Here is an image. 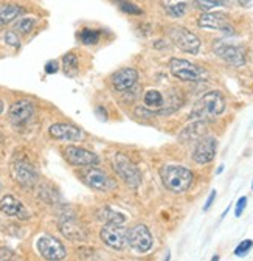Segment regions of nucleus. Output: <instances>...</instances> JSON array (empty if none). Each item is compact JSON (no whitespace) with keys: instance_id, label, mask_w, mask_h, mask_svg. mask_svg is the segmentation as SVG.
<instances>
[{"instance_id":"f257e3e1","label":"nucleus","mask_w":253,"mask_h":261,"mask_svg":"<svg viewBox=\"0 0 253 261\" xmlns=\"http://www.w3.org/2000/svg\"><path fill=\"white\" fill-rule=\"evenodd\" d=\"M226 111V98L224 95L213 90L205 93L201 100L194 105L191 114H189V118L191 120H201V121H207V120H213L216 117H219Z\"/></svg>"},{"instance_id":"f03ea898","label":"nucleus","mask_w":253,"mask_h":261,"mask_svg":"<svg viewBox=\"0 0 253 261\" xmlns=\"http://www.w3.org/2000/svg\"><path fill=\"white\" fill-rule=\"evenodd\" d=\"M160 177L166 190L176 194H182L193 185L194 174L191 170L179 165H166L160 170Z\"/></svg>"},{"instance_id":"7ed1b4c3","label":"nucleus","mask_w":253,"mask_h":261,"mask_svg":"<svg viewBox=\"0 0 253 261\" xmlns=\"http://www.w3.org/2000/svg\"><path fill=\"white\" fill-rule=\"evenodd\" d=\"M112 168L117 176L131 188H138L142 184V173L124 154H115L112 157Z\"/></svg>"},{"instance_id":"20e7f679","label":"nucleus","mask_w":253,"mask_h":261,"mask_svg":"<svg viewBox=\"0 0 253 261\" xmlns=\"http://www.w3.org/2000/svg\"><path fill=\"white\" fill-rule=\"evenodd\" d=\"M168 36L171 39V42L182 51L185 53H191L196 55L201 50V39L191 33L188 28L183 27H171L168 28Z\"/></svg>"},{"instance_id":"39448f33","label":"nucleus","mask_w":253,"mask_h":261,"mask_svg":"<svg viewBox=\"0 0 253 261\" xmlns=\"http://www.w3.org/2000/svg\"><path fill=\"white\" fill-rule=\"evenodd\" d=\"M170 70L177 80L188 81V83H198L205 78L204 69H201L199 65L189 62L186 59L173 58L170 61Z\"/></svg>"},{"instance_id":"423d86ee","label":"nucleus","mask_w":253,"mask_h":261,"mask_svg":"<svg viewBox=\"0 0 253 261\" xmlns=\"http://www.w3.org/2000/svg\"><path fill=\"white\" fill-rule=\"evenodd\" d=\"M100 238L110 249L121 250L128 244V230L123 227V224H106L101 228Z\"/></svg>"},{"instance_id":"0eeeda50","label":"nucleus","mask_w":253,"mask_h":261,"mask_svg":"<svg viewBox=\"0 0 253 261\" xmlns=\"http://www.w3.org/2000/svg\"><path fill=\"white\" fill-rule=\"evenodd\" d=\"M82 182L90 187L92 190H97V191H103V193H109L112 190L117 188V182L109 177L104 171L98 170V168H89L82 173L81 176Z\"/></svg>"},{"instance_id":"6e6552de","label":"nucleus","mask_w":253,"mask_h":261,"mask_svg":"<svg viewBox=\"0 0 253 261\" xmlns=\"http://www.w3.org/2000/svg\"><path fill=\"white\" fill-rule=\"evenodd\" d=\"M128 246L138 253H146L152 247V235L145 224H137L128 230Z\"/></svg>"},{"instance_id":"1a4fd4ad","label":"nucleus","mask_w":253,"mask_h":261,"mask_svg":"<svg viewBox=\"0 0 253 261\" xmlns=\"http://www.w3.org/2000/svg\"><path fill=\"white\" fill-rule=\"evenodd\" d=\"M213 51L216 56L224 59L230 65H235V67H241V65L245 64V48L241 45H230L217 41L213 45Z\"/></svg>"},{"instance_id":"9d476101","label":"nucleus","mask_w":253,"mask_h":261,"mask_svg":"<svg viewBox=\"0 0 253 261\" xmlns=\"http://www.w3.org/2000/svg\"><path fill=\"white\" fill-rule=\"evenodd\" d=\"M198 25L201 28L219 30V31L226 33V35H235V28L232 27V23L229 20V16L224 14V13H211V11H207V13H204L199 17Z\"/></svg>"},{"instance_id":"9b49d317","label":"nucleus","mask_w":253,"mask_h":261,"mask_svg":"<svg viewBox=\"0 0 253 261\" xmlns=\"http://www.w3.org/2000/svg\"><path fill=\"white\" fill-rule=\"evenodd\" d=\"M64 155L70 165H75V167H95V165H98V162H100L98 155L95 152L87 151L84 148H78V146H67L64 149Z\"/></svg>"},{"instance_id":"f8f14e48","label":"nucleus","mask_w":253,"mask_h":261,"mask_svg":"<svg viewBox=\"0 0 253 261\" xmlns=\"http://www.w3.org/2000/svg\"><path fill=\"white\" fill-rule=\"evenodd\" d=\"M38 250L45 259H64L67 256V250L56 238L50 235H44L38 240Z\"/></svg>"},{"instance_id":"ddd939ff","label":"nucleus","mask_w":253,"mask_h":261,"mask_svg":"<svg viewBox=\"0 0 253 261\" xmlns=\"http://www.w3.org/2000/svg\"><path fill=\"white\" fill-rule=\"evenodd\" d=\"M216 149H217L216 139L211 136H204L196 143V148L193 151V160L199 163V165H207V163H210L214 159Z\"/></svg>"},{"instance_id":"4468645a","label":"nucleus","mask_w":253,"mask_h":261,"mask_svg":"<svg viewBox=\"0 0 253 261\" xmlns=\"http://www.w3.org/2000/svg\"><path fill=\"white\" fill-rule=\"evenodd\" d=\"M48 133L56 140H66V142H79L84 139V133L69 123H54L50 126Z\"/></svg>"},{"instance_id":"2eb2a0df","label":"nucleus","mask_w":253,"mask_h":261,"mask_svg":"<svg viewBox=\"0 0 253 261\" xmlns=\"http://www.w3.org/2000/svg\"><path fill=\"white\" fill-rule=\"evenodd\" d=\"M13 177L22 187H33L38 182V171L26 162H16L11 168Z\"/></svg>"},{"instance_id":"dca6fc26","label":"nucleus","mask_w":253,"mask_h":261,"mask_svg":"<svg viewBox=\"0 0 253 261\" xmlns=\"http://www.w3.org/2000/svg\"><path fill=\"white\" fill-rule=\"evenodd\" d=\"M59 230L67 240L70 241H84L87 237L86 228L81 222H78L75 218H62L59 221Z\"/></svg>"},{"instance_id":"f3484780","label":"nucleus","mask_w":253,"mask_h":261,"mask_svg":"<svg viewBox=\"0 0 253 261\" xmlns=\"http://www.w3.org/2000/svg\"><path fill=\"white\" fill-rule=\"evenodd\" d=\"M110 81L117 92H124V90H129L131 87L135 86V83L138 81V73L132 67H124V69L115 72L112 75Z\"/></svg>"},{"instance_id":"a211bd4d","label":"nucleus","mask_w":253,"mask_h":261,"mask_svg":"<svg viewBox=\"0 0 253 261\" xmlns=\"http://www.w3.org/2000/svg\"><path fill=\"white\" fill-rule=\"evenodd\" d=\"M35 115V105L28 101V100H20L16 101L11 108H10V118L14 124L20 126L25 124L26 121H30Z\"/></svg>"},{"instance_id":"6ab92c4d","label":"nucleus","mask_w":253,"mask_h":261,"mask_svg":"<svg viewBox=\"0 0 253 261\" xmlns=\"http://www.w3.org/2000/svg\"><path fill=\"white\" fill-rule=\"evenodd\" d=\"M0 212L5 213L7 216H14L17 219H28L30 218V213L25 208V205L11 194H7L0 199Z\"/></svg>"},{"instance_id":"aec40b11","label":"nucleus","mask_w":253,"mask_h":261,"mask_svg":"<svg viewBox=\"0 0 253 261\" xmlns=\"http://www.w3.org/2000/svg\"><path fill=\"white\" fill-rule=\"evenodd\" d=\"M205 134V123L201 120H194L189 126H186L182 133H180V140L183 142H191V140H199Z\"/></svg>"},{"instance_id":"412c9836","label":"nucleus","mask_w":253,"mask_h":261,"mask_svg":"<svg viewBox=\"0 0 253 261\" xmlns=\"http://www.w3.org/2000/svg\"><path fill=\"white\" fill-rule=\"evenodd\" d=\"M162 5H163L168 16L182 17L188 11L189 0H162Z\"/></svg>"},{"instance_id":"4be33fe9","label":"nucleus","mask_w":253,"mask_h":261,"mask_svg":"<svg viewBox=\"0 0 253 261\" xmlns=\"http://www.w3.org/2000/svg\"><path fill=\"white\" fill-rule=\"evenodd\" d=\"M23 13V8L19 5H0V27H4Z\"/></svg>"},{"instance_id":"5701e85b","label":"nucleus","mask_w":253,"mask_h":261,"mask_svg":"<svg viewBox=\"0 0 253 261\" xmlns=\"http://www.w3.org/2000/svg\"><path fill=\"white\" fill-rule=\"evenodd\" d=\"M97 216L100 221H104L106 224H124L126 221V216L123 213H118L110 207H103L101 210H98Z\"/></svg>"},{"instance_id":"b1692460","label":"nucleus","mask_w":253,"mask_h":261,"mask_svg":"<svg viewBox=\"0 0 253 261\" xmlns=\"http://www.w3.org/2000/svg\"><path fill=\"white\" fill-rule=\"evenodd\" d=\"M145 105L149 109H163L165 98L159 90H148L145 93Z\"/></svg>"},{"instance_id":"393cba45","label":"nucleus","mask_w":253,"mask_h":261,"mask_svg":"<svg viewBox=\"0 0 253 261\" xmlns=\"http://www.w3.org/2000/svg\"><path fill=\"white\" fill-rule=\"evenodd\" d=\"M79 41L86 45H95L100 41V31L98 30H90V28H84L79 33Z\"/></svg>"},{"instance_id":"a878e982","label":"nucleus","mask_w":253,"mask_h":261,"mask_svg":"<svg viewBox=\"0 0 253 261\" xmlns=\"http://www.w3.org/2000/svg\"><path fill=\"white\" fill-rule=\"evenodd\" d=\"M62 65H64V70L67 75H75L78 72V58L75 53H67L62 58Z\"/></svg>"},{"instance_id":"bb28decb","label":"nucleus","mask_w":253,"mask_h":261,"mask_svg":"<svg viewBox=\"0 0 253 261\" xmlns=\"http://www.w3.org/2000/svg\"><path fill=\"white\" fill-rule=\"evenodd\" d=\"M226 4H227V0H194L196 8L204 13L211 11L213 8H217V7H224Z\"/></svg>"},{"instance_id":"cd10ccee","label":"nucleus","mask_w":253,"mask_h":261,"mask_svg":"<svg viewBox=\"0 0 253 261\" xmlns=\"http://www.w3.org/2000/svg\"><path fill=\"white\" fill-rule=\"evenodd\" d=\"M35 25H36V19H33V17H22V19L16 20L14 30L23 33V35H28V33L35 28Z\"/></svg>"},{"instance_id":"c85d7f7f","label":"nucleus","mask_w":253,"mask_h":261,"mask_svg":"<svg viewBox=\"0 0 253 261\" xmlns=\"http://www.w3.org/2000/svg\"><path fill=\"white\" fill-rule=\"evenodd\" d=\"M117 5L120 7V10H121V11L128 13V14H134V16H140V14H143V10H142L138 5H135V4L129 2V0H117Z\"/></svg>"},{"instance_id":"c756f323","label":"nucleus","mask_w":253,"mask_h":261,"mask_svg":"<svg viewBox=\"0 0 253 261\" xmlns=\"http://www.w3.org/2000/svg\"><path fill=\"white\" fill-rule=\"evenodd\" d=\"M251 247H253V241H251V240H244V241H241L239 246L235 249V255H236V256H245V255L250 252Z\"/></svg>"},{"instance_id":"7c9ffc66","label":"nucleus","mask_w":253,"mask_h":261,"mask_svg":"<svg viewBox=\"0 0 253 261\" xmlns=\"http://www.w3.org/2000/svg\"><path fill=\"white\" fill-rule=\"evenodd\" d=\"M5 42L14 48H19L20 47V39L17 36V33L16 31H7L5 33Z\"/></svg>"},{"instance_id":"2f4dec72","label":"nucleus","mask_w":253,"mask_h":261,"mask_svg":"<svg viewBox=\"0 0 253 261\" xmlns=\"http://www.w3.org/2000/svg\"><path fill=\"white\" fill-rule=\"evenodd\" d=\"M245 205H247V198H245V196H242V198L238 199L236 207H235V216L236 218H239L242 215V212L245 210Z\"/></svg>"},{"instance_id":"473e14b6","label":"nucleus","mask_w":253,"mask_h":261,"mask_svg":"<svg viewBox=\"0 0 253 261\" xmlns=\"http://www.w3.org/2000/svg\"><path fill=\"white\" fill-rule=\"evenodd\" d=\"M58 70H59V64H58V61L51 59V61H48V62L45 64V73L53 75V73H56Z\"/></svg>"},{"instance_id":"72a5a7b5","label":"nucleus","mask_w":253,"mask_h":261,"mask_svg":"<svg viewBox=\"0 0 253 261\" xmlns=\"http://www.w3.org/2000/svg\"><path fill=\"white\" fill-rule=\"evenodd\" d=\"M214 199H216V190H213V191L210 193V196H208V199H207V202H205V205H204V212L210 210V207L213 205Z\"/></svg>"},{"instance_id":"f704fd0d","label":"nucleus","mask_w":253,"mask_h":261,"mask_svg":"<svg viewBox=\"0 0 253 261\" xmlns=\"http://www.w3.org/2000/svg\"><path fill=\"white\" fill-rule=\"evenodd\" d=\"M13 250H10V249H5V247H2L0 249V259H10V258H13Z\"/></svg>"},{"instance_id":"c9c22d12","label":"nucleus","mask_w":253,"mask_h":261,"mask_svg":"<svg viewBox=\"0 0 253 261\" xmlns=\"http://www.w3.org/2000/svg\"><path fill=\"white\" fill-rule=\"evenodd\" d=\"M236 2L244 8H250L253 5V0H236Z\"/></svg>"},{"instance_id":"e433bc0d","label":"nucleus","mask_w":253,"mask_h":261,"mask_svg":"<svg viewBox=\"0 0 253 261\" xmlns=\"http://www.w3.org/2000/svg\"><path fill=\"white\" fill-rule=\"evenodd\" d=\"M222 170H224V165H220V167L217 168V171H216V173H217V174H220V173H222Z\"/></svg>"},{"instance_id":"4c0bfd02","label":"nucleus","mask_w":253,"mask_h":261,"mask_svg":"<svg viewBox=\"0 0 253 261\" xmlns=\"http://www.w3.org/2000/svg\"><path fill=\"white\" fill-rule=\"evenodd\" d=\"M2 112H4V103L0 101V114H2Z\"/></svg>"},{"instance_id":"58836bf2","label":"nucleus","mask_w":253,"mask_h":261,"mask_svg":"<svg viewBox=\"0 0 253 261\" xmlns=\"http://www.w3.org/2000/svg\"><path fill=\"white\" fill-rule=\"evenodd\" d=\"M251 188H253V182H251Z\"/></svg>"}]
</instances>
